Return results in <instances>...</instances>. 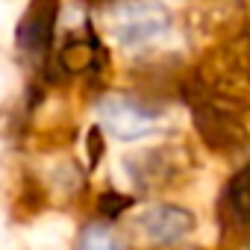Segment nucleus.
<instances>
[{
    "mask_svg": "<svg viewBox=\"0 0 250 250\" xmlns=\"http://www.w3.org/2000/svg\"><path fill=\"white\" fill-rule=\"evenodd\" d=\"M106 27L118 44L136 47L159 39L168 30V15L150 0H124L106 15Z\"/></svg>",
    "mask_w": 250,
    "mask_h": 250,
    "instance_id": "f257e3e1",
    "label": "nucleus"
},
{
    "mask_svg": "<svg viewBox=\"0 0 250 250\" xmlns=\"http://www.w3.org/2000/svg\"><path fill=\"white\" fill-rule=\"evenodd\" d=\"M97 118L103 124V130L121 142H136L145 139L156 130L159 115L130 97H121V94H109L100 100L97 106Z\"/></svg>",
    "mask_w": 250,
    "mask_h": 250,
    "instance_id": "f03ea898",
    "label": "nucleus"
},
{
    "mask_svg": "<svg viewBox=\"0 0 250 250\" xmlns=\"http://www.w3.org/2000/svg\"><path fill=\"white\" fill-rule=\"evenodd\" d=\"M191 227V215L180 206H147L136 215V232L147 244H171Z\"/></svg>",
    "mask_w": 250,
    "mask_h": 250,
    "instance_id": "7ed1b4c3",
    "label": "nucleus"
},
{
    "mask_svg": "<svg viewBox=\"0 0 250 250\" xmlns=\"http://www.w3.org/2000/svg\"><path fill=\"white\" fill-rule=\"evenodd\" d=\"M68 235H71L68 218L53 215V218H44V221L36 224V229L30 235V244H33V250H56V247H62L68 241Z\"/></svg>",
    "mask_w": 250,
    "mask_h": 250,
    "instance_id": "20e7f679",
    "label": "nucleus"
},
{
    "mask_svg": "<svg viewBox=\"0 0 250 250\" xmlns=\"http://www.w3.org/2000/svg\"><path fill=\"white\" fill-rule=\"evenodd\" d=\"M80 250H121V244H118V238L112 235V229L94 224V227H88V229L83 232Z\"/></svg>",
    "mask_w": 250,
    "mask_h": 250,
    "instance_id": "39448f33",
    "label": "nucleus"
},
{
    "mask_svg": "<svg viewBox=\"0 0 250 250\" xmlns=\"http://www.w3.org/2000/svg\"><path fill=\"white\" fill-rule=\"evenodd\" d=\"M12 247H15V238H12V232H9L6 221L0 218V250H12Z\"/></svg>",
    "mask_w": 250,
    "mask_h": 250,
    "instance_id": "423d86ee",
    "label": "nucleus"
}]
</instances>
